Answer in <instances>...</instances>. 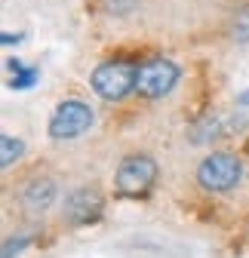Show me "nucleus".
I'll list each match as a JSON object with an SVG mask.
<instances>
[{
    "label": "nucleus",
    "instance_id": "obj_1",
    "mask_svg": "<svg viewBox=\"0 0 249 258\" xmlns=\"http://www.w3.org/2000/svg\"><path fill=\"white\" fill-rule=\"evenodd\" d=\"M136 71H139V64L111 58V61H102L92 68L89 86L102 102H123L130 92H136Z\"/></svg>",
    "mask_w": 249,
    "mask_h": 258
},
{
    "label": "nucleus",
    "instance_id": "obj_2",
    "mask_svg": "<svg viewBox=\"0 0 249 258\" xmlns=\"http://www.w3.org/2000/svg\"><path fill=\"white\" fill-rule=\"evenodd\" d=\"M194 178L206 194H228L243 178V160L228 151H212L200 160Z\"/></svg>",
    "mask_w": 249,
    "mask_h": 258
},
{
    "label": "nucleus",
    "instance_id": "obj_3",
    "mask_svg": "<svg viewBox=\"0 0 249 258\" xmlns=\"http://www.w3.org/2000/svg\"><path fill=\"white\" fill-rule=\"evenodd\" d=\"M157 175H160V166L151 154H130L114 172V187L120 197L139 200L157 184Z\"/></svg>",
    "mask_w": 249,
    "mask_h": 258
},
{
    "label": "nucleus",
    "instance_id": "obj_4",
    "mask_svg": "<svg viewBox=\"0 0 249 258\" xmlns=\"http://www.w3.org/2000/svg\"><path fill=\"white\" fill-rule=\"evenodd\" d=\"M92 123H96V114H92V108L86 102L65 99V102L55 105V111L46 123V133L55 142H71V139H80Z\"/></svg>",
    "mask_w": 249,
    "mask_h": 258
},
{
    "label": "nucleus",
    "instance_id": "obj_5",
    "mask_svg": "<svg viewBox=\"0 0 249 258\" xmlns=\"http://www.w3.org/2000/svg\"><path fill=\"white\" fill-rule=\"evenodd\" d=\"M181 68L172 58H148L136 71V92L145 99H163L178 86Z\"/></svg>",
    "mask_w": 249,
    "mask_h": 258
},
{
    "label": "nucleus",
    "instance_id": "obj_6",
    "mask_svg": "<svg viewBox=\"0 0 249 258\" xmlns=\"http://www.w3.org/2000/svg\"><path fill=\"white\" fill-rule=\"evenodd\" d=\"M105 209V200L96 187H77L65 197V218L71 224H89L96 221Z\"/></svg>",
    "mask_w": 249,
    "mask_h": 258
},
{
    "label": "nucleus",
    "instance_id": "obj_7",
    "mask_svg": "<svg viewBox=\"0 0 249 258\" xmlns=\"http://www.w3.org/2000/svg\"><path fill=\"white\" fill-rule=\"evenodd\" d=\"M55 197H58V187H55L52 178H31L22 187V194H19V200H22V206L28 212H46V209H52Z\"/></svg>",
    "mask_w": 249,
    "mask_h": 258
},
{
    "label": "nucleus",
    "instance_id": "obj_8",
    "mask_svg": "<svg viewBox=\"0 0 249 258\" xmlns=\"http://www.w3.org/2000/svg\"><path fill=\"white\" fill-rule=\"evenodd\" d=\"M10 64V71H13V77H10V89H31L37 83V77H40V71L34 68V64H22L19 58H10L7 61Z\"/></svg>",
    "mask_w": 249,
    "mask_h": 258
},
{
    "label": "nucleus",
    "instance_id": "obj_9",
    "mask_svg": "<svg viewBox=\"0 0 249 258\" xmlns=\"http://www.w3.org/2000/svg\"><path fill=\"white\" fill-rule=\"evenodd\" d=\"M22 154H25V142L22 139H16L10 133L0 136V166L4 169H10L16 160H22Z\"/></svg>",
    "mask_w": 249,
    "mask_h": 258
},
{
    "label": "nucleus",
    "instance_id": "obj_10",
    "mask_svg": "<svg viewBox=\"0 0 249 258\" xmlns=\"http://www.w3.org/2000/svg\"><path fill=\"white\" fill-rule=\"evenodd\" d=\"M234 40L249 43V10H246V13H240V16H237V22H234Z\"/></svg>",
    "mask_w": 249,
    "mask_h": 258
},
{
    "label": "nucleus",
    "instance_id": "obj_11",
    "mask_svg": "<svg viewBox=\"0 0 249 258\" xmlns=\"http://www.w3.org/2000/svg\"><path fill=\"white\" fill-rule=\"evenodd\" d=\"M25 243H28V237H22V240H7V246H4V258H13V252L19 255V252L25 249Z\"/></svg>",
    "mask_w": 249,
    "mask_h": 258
},
{
    "label": "nucleus",
    "instance_id": "obj_12",
    "mask_svg": "<svg viewBox=\"0 0 249 258\" xmlns=\"http://www.w3.org/2000/svg\"><path fill=\"white\" fill-rule=\"evenodd\" d=\"M0 40L10 46V43H19V40H22V34H10V31H4V37H0Z\"/></svg>",
    "mask_w": 249,
    "mask_h": 258
},
{
    "label": "nucleus",
    "instance_id": "obj_13",
    "mask_svg": "<svg viewBox=\"0 0 249 258\" xmlns=\"http://www.w3.org/2000/svg\"><path fill=\"white\" fill-rule=\"evenodd\" d=\"M237 105H240V108H249V89H243V92L237 95Z\"/></svg>",
    "mask_w": 249,
    "mask_h": 258
}]
</instances>
